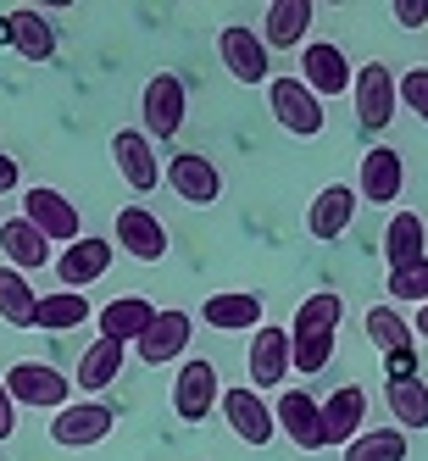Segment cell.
<instances>
[{
	"instance_id": "34",
	"label": "cell",
	"mask_w": 428,
	"mask_h": 461,
	"mask_svg": "<svg viewBox=\"0 0 428 461\" xmlns=\"http://www.w3.org/2000/svg\"><path fill=\"white\" fill-rule=\"evenodd\" d=\"M384 289L395 294V301H417V306H428V256H423V261H412V267L384 273Z\"/></svg>"
},
{
	"instance_id": "24",
	"label": "cell",
	"mask_w": 428,
	"mask_h": 461,
	"mask_svg": "<svg viewBox=\"0 0 428 461\" xmlns=\"http://www.w3.org/2000/svg\"><path fill=\"white\" fill-rule=\"evenodd\" d=\"M0 40H6L17 56H28V61H50V56H56V28L45 23V12H28V6L6 12V23H0Z\"/></svg>"
},
{
	"instance_id": "29",
	"label": "cell",
	"mask_w": 428,
	"mask_h": 461,
	"mask_svg": "<svg viewBox=\"0 0 428 461\" xmlns=\"http://www.w3.org/2000/svg\"><path fill=\"white\" fill-rule=\"evenodd\" d=\"M150 322H156V306L145 301V294H123V301H112V306L101 312V339L128 345V339H140Z\"/></svg>"
},
{
	"instance_id": "38",
	"label": "cell",
	"mask_w": 428,
	"mask_h": 461,
	"mask_svg": "<svg viewBox=\"0 0 428 461\" xmlns=\"http://www.w3.org/2000/svg\"><path fill=\"white\" fill-rule=\"evenodd\" d=\"M12 428H17V406H12L6 384H0V439H12Z\"/></svg>"
},
{
	"instance_id": "27",
	"label": "cell",
	"mask_w": 428,
	"mask_h": 461,
	"mask_svg": "<svg viewBox=\"0 0 428 461\" xmlns=\"http://www.w3.org/2000/svg\"><path fill=\"white\" fill-rule=\"evenodd\" d=\"M123 361H128V345H117V339H95V345L78 356L73 384L89 389V394H101V389H112V384L123 378Z\"/></svg>"
},
{
	"instance_id": "4",
	"label": "cell",
	"mask_w": 428,
	"mask_h": 461,
	"mask_svg": "<svg viewBox=\"0 0 428 461\" xmlns=\"http://www.w3.org/2000/svg\"><path fill=\"white\" fill-rule=\"evenodd\" d=\"M268 106H273L284 134H295V140H317L323 134V101L301 78H268Z\"/></svg>"
},
{
	"instance_id": "14",
	"label": "cell",
	"mask_w": 428,
	"mask_h": 461,
	"mask_svg": "<svg viewBox=\"0 0 428 461\" xmlns=\"http://www.w3.org/2000/svg\"><path fill=\"white\" fill-rule=\"evenodd\" d=\"M112 240H95V234H78L68 250L56 256V278H61V289H73V294H84V284H95V278H106V267H112Z\"/></svg>"
},
{
	"instance_id": "6",
	"label": "cell",
	"mask_w": 428,
	"mask_h": 461,
	"mask_svg": "<svg viewBox=\"0 0 428 461\" xmlns=\"http://www.w3.org/2000/svg\"><path fill=\"white\" fill-rule=\"evenodd\" d=\"M351 89H356V117H361V128H389V122H395V106H401L395 68H384V61H368V68H356Z\"/></svg>"
},
{
	"instance_id": "8",
	"label": "cell",
	"mask_w": 428,
	"mask_h": 461,
	"mask_svg": "<svg viewBox=\"0 0 428 461\" xmlns=\"http://www.w3.org/2000/svg\"><path fill=\"white\" fill-rule=\"evenodd\" d=\"M117 428V411L106 401H78V406H61L56 422H50V439L68 445V450H84V445H101Z\"/></svg>"
},
{
	"instance_id": "1",
	"label": "cell",
	"mask_w": 428,
	"mask_h": 461,
	"mask_svg": "<svg viewBox=\"0 0 428 461\" xmlns=\"http://www.w3.org/2000/svg\"><path fill=\"white\" fill-rule=\"evenodd\" d=\"M340 317H345V301L340 289H317L295 306V322L284 328L289 334V367L295 373H323L334 361V339H340Z\"/></svg>"
},
{
	"instance_id": "12",
	"label": "cell",
	"mask_w": 428,
	"mask_h": 461,
	"mask_svg": "<svg viewBox=\"0 0 428 461\" xmlns=\"http://www.w3.org/2000/svg\"><path fill=\"white\" fill-rule=\"evenodd\" d=\"M168 184H173V194L184 206H217V194H223V173L201 150H178L168 161Z\"/></svg>"
},
{
	"instance_id": "13",
	"label": "cell",
	"mask_w": 428,
	"mask_h": 461,
	"mask_svg": "<svg viewBox=\"0 0 428 461\" xmlns=\"http://www.w3.org/2000/svg\"><path fill=\"white\" fill-rule=\"evenodd\" d=\"M245 373H250V389H278L289 378V334L273 322H261L250 334V350H245Z\"/></svg>"
},
{
	"instance_id": "37",
	"label": "cell",
	"mask_w": 428,
	"mask_h": 461,
	"mask_svg": "<svg viewBox=\"0 0 428 461\" xmlns=\"http://www.w3.org/2000/svg\"><path fill=\"white\" fill-rule=\"evenodd\" d=\"M23 184V173H17V156H6V150H0V194H12Z\"/></svg>"
},
{
	"instance_id": "5",
	"label": "cell",
	"mask_w": 428,
	"mask_h": 461,
	"mask_svg": "<svg viewBox=\"0 0 428 461\" xmlns=\"http://www.w3.org/2000/svg\"><path fill=\"white\" fill-rule=\"evenodd\" d=\"M223 401V378H217V367L206 356H189L184 367H178V378H173V411L184 417V422H206V411Z\"/></svg>"
},
{
	"instance_id": "32",
	"label": "cell",
	"mask_w": 428,
	"mask_h": 461,
	"mask_svg": "<svg viewBox=\"0 0 428 461\" xmlns=\"http://www.w3.org/2000/svg\"><path fill=\"white\" fill-rule=\"evenodd\" d=\"M34 306H40V294L28 289V278L12 273V267H0V322H12V328H34Z\"/></svg>"
},
{
	"instance_id": "11",
	"label": "cell",
	"mask_w": 428,
	"mask_h": 461,
	"mask_svg": "<svg viewBox=\"0 0 428 461\" xmlns=\"http://www.w3.org/2000/svg\"><path fill=\"white\" fill-rule=\"evenodd\" d=\"M401 189H406V161H401V150H389V145H373L368 156H361L356 201L389 206V201H401Z\"/></svg>"
},
{
	"instance_id": "20",
	"label": "cell",
	"mask_w": 428,
	"mask_h": 461,
	"mask_svg": "<svg viewBox=\"0 0 428 461\" xmlns=\"http://www.w3.org/2000/svg\"><path fill=\"white\" fill-rule=\"evenodd\" d=\"M117 245L134 256V261H161L168 256V222L145 206H123L117 212Z\"/></svg>"
},
{
	"instance_id": "21",
	"label": "cell",
	"mask_w": 428,
	"mask_h": 461,
	"mask_svg": "<svg viewBox=\"0 0 428 461\" xmlns=\"http://www.w3.org/2000/svg\"><path fill=\"white\" fill-rule=\"evenodd\" d=\"M201 317H206V328H217V334H256L261 328V294L256 289H223L201 306Z\"/></svg>"
},
{
	"instance_id": "18",
	"label": "cell",
	"mask_w": 428,
	"mask_h": 461,
	"mask_svg": "<svg viewBox=\"0 0 428 461\" xmlns=\"http://www.w3.org/2000/svg\"><path fill=\"white\" fill-rule=\"evenodd\" d=\"M273 422H278V434H289L295 450H328V445H323V411H317V401H312L306 389L278 394Z\"/></svg>"
},
{
	"instance_id": "10",
	"label": "cell",
	"mask_w": 428,
	"mask_h": 461,
	"mask_svg": "<svg viewBox=\"0 0 428 461\" xmlns=\"http://www.w3.org/2000/svg\"><path fill=\"white\" fill-rule=\"evenodd\" d=\"M112 161H117L123 184L134 189V194H150V189L161 184V161H156V145L140 134V128H117V134H112Z\"/></svg>"
},
{
	"instance_id": "28",
	"label": "cell",
	"mask_w": 428,
	"mask_h": 461,
	"mask_svg": "<svg viewBox=\"0 0 428 461\" xmlns=\"http://www.w3.org/2000/svg\"><path fill=\"white\" fill-rule=\"evenodd\" d=\"M384 406H389L395 422H401V434H406V428H428V378L395 373V378L384 384Z\"/></svg>"
},
{
	"instance_id": "36",
	"label": "cell",
	"mask_w": 428,
	"mask_h": 461,
	"mask_svg": "<svg viewBox=\"0 0 428 461\" xmlns=\"http://www.w3.org/2000/svg\"><path fill=\"white\" fill-rule=\"evenodd\" d=\"M389 17L401 23V28H428V0H395Z\"/></svg>"
},
{
	"instance_id": "23",
	"label": "cell",
	"mask_w": 428,
	"mask_h": 461,
	"mask_svg": "<svg viewBox=\"0 0 428 461\" xmlns=\"http://www.w3.org/2000/svg\"><path fill=\"white\" fill-rule=\"evenodd\" d=\"M0 250H6L12 273H23V278L40 273V267H50V240L28 217H6V222H0Z\"/></svg>"
},
{
	"instance_id": "35",
	"label": "cell",
	"mask_w": 428,
	"mask_h": 461,
	"mask_svg": "<svg viewBox=\"0 0 428 461\" xmlns=\"http://www.w3.org/2000/svg\"><path fill=\"white\" fill-rule=\"evenodd\" d=\"M395 89H401V106L428 122V68H406L401 78H395Z\"/></svg>"
},
{
	"instance_id": "3",
	"label": "cell",
	"mask_w": 428,
	"mask_h": 461,
	"mask_svg": "<svg viewBox=\"0 0 428 461\" xmlns=\"http://www.w3.org/2000/svg\"><path fill=\"white\" fill-rule=\"evenodd\" d=\"M184 106H189L184 78H178V73H156V78L145 84V95H140V117H145L140 134H145L150 145H156V140H173L178 128H184Z\"/></svg>"
},
{
	"instance_id": "39",
	"label": "cell",
	"mask_w": 428,
	"mask_h": 461,
	"mask_svg": "<svg viewBox=\"0 0 428 461\" xmlns=\"http://www.w3.org/2000/svg\"><path fill=\"white\" fill-rule=\"evenodd\" d=\"M412 334H428V306L417 312V328H412Z\"/></svg>"
},
{
	"instance_id": "16",
	"label": "cell",
	"mask_w": 428,
	"mask_h": 461,
	"mask_svg": "<svg viewBox=\"0 0 428 461\" xmlns=\"http://www.w3.org/2000/svg\"><path fill=\"white\" fill-rule=\"evenodd\" d=\"M223 417H228V428L245 439V445H268L273 434H278V422H273V406L261 401V394L245 384V389H223Z\"/></svg>"
},
{
	"instance_id": "25",
	"label": "cell",
	"mask_w": 428,
	"mask_h": 461,
	"mask_svg": "<svg viewBox=\"0 0 428 461\" xmlns=\"http://www.w3.org/2000/svg\"><path fill=\"white\" fill-rule=\"evenodd\" d=\"M312 0H273L268 6V23H261V45L268 50H295L306 40V28H312Z\"/></svg>"
},
{
	"instance_id": "31",
	"label": "cell",
	"mask_w": 428,
	"mask_h": 461,
	"mask_svg": "<svg viewBox=\"0 0 428 461\" xmlns=\"http://www.w3.org/2000/svg\"><path fill=\"white\" fill-rule=\"evenodd\" d=\"M406 434L401 428H361V434L345 445V461H406Z\"/></svg>"
},
{
	"instance_id": "2",
	"label": "cell",
	"mask_w": 428,
	"mask_h": 461,
	"mask_svg": "<svg viewBox=\"0 0 428 461\" xmlns=\"http://www.w3.org/2000/svg\"><path fill=\"white\" fill-rule=\"evenodd\" d=\"M0 384H6L12 406H28V411H61V406H68V394H73V378L56 373L50 361H17Z\"/></svg>"
},
{
	"instance_id": "33",
	"label": "cell",
	"mask_w": 428,
	"mask_h": 461,
	"mask_svg": "<svg viewBox=\"0 0 428 461\" xmlns=\"http://www.w3.org/2000/svg\"><path fill=\"white\" fill-rule=\"evenodd\" d=\"M368 339L378 345V350H389V356H406L412 350V328L401 322V312H389V306H368Z\"/></svg>"
},
{
	"instance_id": "17",
	"label": "cell",
	"mask_w": 428,
	"mask_h": 461,
	"mask_svg": "<svg viewBox=\"0 0 428 461\" xmlns=\"http://www.w3.org/2000/svg\"><path fill=\"white\" fill-rule=\"evenodd\" d=\"M189 328H195V317H189V312H178V306L156 312V322H150L145 334L134 339L140 361H145V367H161V361H178V356H184V345H189Z\"/></svg>"
},
{
	"instance_id": "15",
	"label": "cell",
	"mask_w": 428,
	"mask_h": 461,
	"mask_svg": "<svg viewBox=\"0 0 428 461\" xmlns=\"http://www.w3.org/2000/svg\"><path fill=\"white\" fill-rule=\"evenodd\" d=\"M351 56L340 50V45H328V40H312L306 50H301V84L317 95V101H323V95H345L351 89Z\"/></svg>"
},
{
	"instance_id": "26",
	"label": "cell",
	"mask_w": 428,
	"mask_h": 461,
	"mask_svg": "<svg viewBox=\"0 0 428 461\" xmlns=\"http://www.w3.org/2000/svg\"><path fill=\"white\" fill-rule=\"evenodd\" d=\"M423 256H428V228H423V217L417 212H395L389 228H384V267L395 273V267H412V261H423Z\"/></svg>"
},
{
	"instance_id": "7",
	"label": "cell",
	"mask_w": 428,
	"mask_h": 461,
	"mask_svg": "<svg viewBox=\"0 0 428 461\" xmlns=\"http://www.w3.org/2000/svg\"><path fill=\"white\" fill-rule=\"evenodd\" d=\"M23 217L34 222L50 245H73L78 240V206L61 189H50V184H34V189L23 194Z\"/></svg>"
},
{
	"instance_id": "30",
	"label": "cell",
	"mask_w": 428,
	"mask_h": 461,
	"mask_svg": "<svg viewBox=\"0 0 428 461\" xmlns=\"http://www.w3.org/2000/svg\"><path fill=\"white\" fill-rule=\"evenodd\" d=\"M89 317V301L73 289H56V294H40L34 306V328H45V334H68V328H78Z\"/></svg>"
},
{
	"instance_id": "22",
	"label": "cell",
	"mask_w": 428,
	"mask_h": 461,
	"mask_svg": "<svg viewBox=\"0 0 428 461\" xmlns=\"http://www.w3.org/2000/svg\"><path fill=\"white\" fill-rule=\"evenodd\" d=\"M356 189L351 184H323L317 189V201H312V212H306V228H312V240H340L345 228L356 222Z\"/></svg>"
},
{
	"instance_id": "19",
	"label": "cell",
	"mask_w": 428,
	"mask_h": 461,
	"mask_svg": "<svg viewBox=\"0 0 428 461\" xmlns=\"http://www.w3.org/2000/svg\"><path fill=\"white\" fill-rule=\"evenodd\" d=\"M317 411H323V445H351L361 434V422H368V389L340 384Z\"/></svg>"
},
{
	"instance_id": "9",
	"label": "cell",
	"mask_w": 428,
	"mask_h": 461,
	"mask_svg": "<svg viewBox=\"0 0 428 461\" xmlns=\"http://www.w3.org/2000/svg\"><path fill=\"white\" fill-rule=\"evenodd\" d=\"M217 56H223V68L234 73L240 84H268L273 78L268 45H261V34H250L245 23H228L223 34H217Z\"/></svg>"
}]
</instances>
